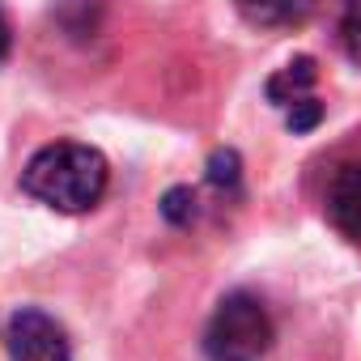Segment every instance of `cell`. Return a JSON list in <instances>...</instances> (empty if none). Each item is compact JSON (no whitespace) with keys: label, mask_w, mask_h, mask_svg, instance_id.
I'll return each mask as SVG.
<instances>
[{"label":"cell","mask_w":361,"mask_h":361,"mask_svg":"<svg viewBox=\"0 0 361 361\" xmlns=\"http://www.w3.org/2000/svg\"><path fill=\"white\" fill-rule=\"evenodd\" d=\"M111 183V166L94 145L56 140L22 170V192L56 213H90Z\"/></svg>","instance_id":"6da1fadb"},{"label":"cell","mask_w":361,"mask_h":361,"mask_svg":"<svg viewBox=\"0 0 361 361\" xmlns=\"http://www.w3.org/2000/svg\"><path fill=\"white\" fill-rule=\"evenodd\" d=\"M268 348H272L268 306L247 289L226 293L204 327V357L209 361H259Z\"/></svg>","instance_id":"7a4b0ae2"},{"label":"cell","mask_w":361,"mask_h":361,"mask_svg":"<svg viewBox=\"0 0 361 361\" xmlns=\"http://www.w3.org/2000/svg\"><path fill=\"white\" fill-rule=\"evenodd\" d=\"M5 348L9 361H73V344L64 327L35 306H22L5 323Z\"/></svg>","instance_id":"3957f363"},{"label":"cell","mask_w":361,"mask_h":361,"mask_svg":"<svg viewBox=\"0 0 361 361\" xmlns=\"http://www.w3.org/2000/svg\"><path fill=\"white\" fill-rule=\"evenodd\" d=\"M323 213L331 230L348 243H361V161H340L327 178Z\"/></svg>","instance_id":"277c9868"},{"label":"cell","mask_w":361,"mask_h":361,"mask_svg":"<svg viewBox=\"0 0 361 361\" xmlns=\"http://www.w3.org/2000/svg\"><path fill=\"white\" fill-rule=\"evenodd\" d=\"M234 9L255 30H302L319 13V0H234Z\"/></svg>","instance_id":"5b68a950"},{"label":"cell","mask_w":361,"mask_h":361,"mask_svg":"<svg viewBox=\"0 0 361 361\" xmlns=\"http://www.w3.org/2000/svg\"><path fill=\"white\" fill-rule=\"evenodd\" d=\"M314 81H319V68H314V60H310V56H298V60H293V64H285L276 77H268L264 94H268V102H272V106H289V102L306 98Z\"/></svg>","instance_id":"8992f818"},{"label":"cell","mask_w":361,"mask_h":361,"mask_svg":"<svg viewBox=\"0 0 361 361\" xmlns=\"http://www.w3.org/2000/svg\"><path fill=\"white\" fill-rule=\"evenodd\" d=\"M209 183L217 192H238V183H243V161H238L234 149H217L209 157Z\"/></svg>","instance_id":"52a82bcc"},{"label":"cell","mask_w":361,"mask_h":361,"mask_svg":"<svg viewBox=\"0 0 361 361\" xmlns=\"http://www.w3.org/2000/svg\"><path fill=\"white\" fill-rule=\"evenodd\" d=\"M340 43L353 64H361V0H344L340 9Z\"/></svg>","instance_id":"ba28073f"},{"label":"cell","mask_w":361,"mask_h":361,"mask_svg":"<svg viewBox=\"0 0 361 361\" xmlns=\"http://www.w3.org/2000/svg\"><path fill=\"white\" fill-rule=\"evenodd\" d=\"M161 217L170 226H192V217H196V192L192 188H170L166 200H161Z\"/></svg>","instance_id":"9c48e42d"},{"label":"cell","mask_w":361,"mask_h":361,"mask_svg":"<svg viewBox=\"0 0 361 361\" xmlns=\"http://www.w3.org/2000/svg\"><path fill=\"white\" fill-rule=\"evenodd\" d=\"M319 119H323V102L314 94H306V98H298V102L285 106V123L293 132H310V128H319Z\"/></svg>","instance_id":"30bf717a"},{"label":"cell","mask_w":361,"mask_h":361,"mask_svg":"<svg viewBox=\"0 0 361 361\" xmlns=\"http://www.w3.org/2000/svg\"><path fill=\"white\" fill-rule=\"evenodd\" d=\"M9 47H13V30H9V18H5V9H0V64H5Z\"/></svg>","instance_id":"8fae6325"}]
</instances>
